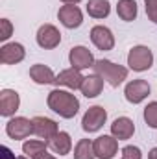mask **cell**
I'll return each instance as SVG.
<instances>
[{
    "label": "cell",
    "mask_w": 157,
    "mask_h": 159,
    "mask_svg": "<svg viewBox=\"0 0 157 159\" xmlns=\"http://www.w3.org/2000/svg\"><path fill=\"white\" fill-rule=\"evenodd\" d=\"M46 148H48V143H46V141H39V139H28V141L22 144L24 156L30 157V159H35L39 154H43Z\"/></svg>",
    "instance_id": "603a6c76"
},
{
    "label": "cell",
    "mask_w": 157,
    "mask_h": 159,
    "mask_svg": "<svg viewBox=\"0 0 157 159\" xmlns=\"http://www.w3.org/2000/svg\"><path fill=\"white\" fill-rule=\"evenodd\" d=\"M69 61L72 65V69H78V70H85V69H92L94 65V56L89 48L85 46H72L70 52H69Z\"/></svg>",
    "instance_id": "9c48e42d"
},
{
    "label": "cell",
    "mask_w": 157,
    "mask_h": 159,
    "mask_svg": "<svg viewBox=\"0 0 157 159\" xmlns=\"http://www.w3.org/2000/svg\"><path fill=\"white\" fill-rule=\"evenodd\" d=\"M144 6H146V15L148 19L157 24V0H144Z\"/></svg>",
    "instance_id": "4316f807"
},
{
    "label": "cell",
    "mask_w": 157,
    "mask_h": 159,
    "mask_svg": "<svg viewBox=\"0 0 157 159\" xmlns=\"http://www.w3.org/2000/svg\"><path fill=\"white\" fill-rule=\"evenodd\" d=\"M117 13H118V17H120L122 20H126V22L135 20V19H137V13H139L137 2H135V0H118Z\"/></svg>",
    "instance_id": "44dd1931"
},
{
    "label": "cell",
    "mask_w": 157,
    "mask_h": 159,
    "mask_svg": "<svg viewBox=\"0 0 157 159\" xmlns=\"http://www.w3.org/2000/svg\"><path fill=\"white\" fill-rule=\"evenodd\" d=\"M35 159H56V157H54L52 154H48V152L44 150V152H43V154H39V156H37Z\"/></svg>",
    "instance_id": "f1b7e54d"
},
{
    "label": "cell",
    "mask_w": 157,
    "mask_h": 159,
    "mask_svg": "<svg viewBox=\"0 0 157 159\" xmlns=\"http://www.w3.org/2000/svg\"><path fill=\"white\" fill-rule=\"evenodd\" d=\"M61 2H63V4H74V6H76V4L81 2V0H61Z\"/></svg>",
    "instance_id": "4dcf8cb0"
},
{
    "label": "cell",
    "mask_w": 157,
    "mask_h": 159,
    "mask_svg": "<svg viewBox=\"0 0 157 159\" xmlns=\"http://www.w3.org/2000/svg\"><path fill=\"white\" fill-rule=\"evenodd\" d=\"M11 34H13V24H11V20L9 19H2L0 20V41H6L11 37Z\"/></svg>",
    "instance_id": "484cf974"
},
{
    "label": "cell",
    "mask_w": 157,
    "mask_h": 159,
    "mask_svg": "<svg viewBox=\"0 0 157 159\" xmlns=\"http://www.w3.org/2000/svg\"><path fill=\"white\" fill-rule=\"evenodd\" d=\"M34 120V133L39 137V139H44V141H50L57 131H59V128H57V122L52 119H48V117H35Z\"/></svg>",
    "instance_id": "5bb4252c"
},
{
    "label": "cell",
    "mask_w": 157,
    "mask_h": 159,
    "mask_svg": "<svg viewBox=\"0 0 157 159\" xmlns=\"http://www.w3.org/2000/svg\"><path fill=\"white\" fill-rule=\"evenodd\" d=\"M26 57V50L20 43H6L0 48V63L4 65H17Z\"/></svg>",
    "instance_id": "7c38bea8"
},
{
    "label": "cell",
    "mask_w": 157,
    "mask_h": 159,
    "mask_svg": "<svg viewBox=\"0 0 157 159\" xmlns=\"http://www.w3.org/2000/svg\"><path fill=\"white\" fill-rule=\"evenodd\" d=\"M46 104L54 113H57L63 119H74L79 111V100L72 93L63 91V89L50 91L48 98H46Z\"/></svg>",
    "instance_id": "6da1fadb"
},
{
    "label": "cell",
    "mask_w": 157,
    "mask_h": 159,
    "mask_svg": "<svg viewBox=\"0 0 157 159\" xmlns=\"http://www.w3.org/2000/svg\"><path fill=\"white\" fill-rule=\"evenodd\" d=\"M94 141L79 139L74 146V159H94Z\"/></svg>",
    "instance_id": "7402d4cb"
},
{
    "label": "cell",
    "mask_w": 157,
    "mask_h": 159,
    "mask_svg": "<svg viewBox=\"0 0 157 159\" xmlns=\"http://www.w3.org/2000/svg\"><path fill=\"white\" fill-rule=\"evenodd\" d=\"M30 78L34 80L35 83L39 85H50V83H56V74L50 67L43 65V63H35L30 67Z\"/></svg>",
    "instance_id": "ac0fdd59"
},
{
    "label": "cell",
    "mask_w": 157,
    "mask_h": 159,
    "mask_svg": "<svg viewBox=\"0 0 157 159\" xmlns=\"http://www.w3.org/2000/svg\"><path fill=\"white\" fill-rule=\"evenodd\" d=\"M150 91H152V87L146 80H131L124 89V96L129 104H141L142 100L148 98Z\"/></svg>",
    "instance_id": "8992f818"
},
{
    "label": "cell",
    "mask_w": 157,
    "mask_h": 159,
    "mask_svg": "<svg viewBox=\"0 0 157 159\" xmlns=\"http://www.w3.org/2000/svg\"><path fill=\"white\" fill-rule=\"evenodd\" d=\"M6 133L13 141L28 139L34 133V120L26 119V117H13V119L7 120V124H6Z\"/></svg>",
    "instance_id": "277c9868"
},
{
    "label": "cell",
    "mask_w": 157,
    "mask_h": 159,
    "mask_svg": "<svg viewBox=\"0 0 157 159\" xmlns=\"http://www.w3.org/2000/svg\"><path fill=\"white\" fill-rule=\"evenodd\" d=\"M48 143V148L54 152V154H59V156H67V154H70V150H72V139H70V135L67 133V131H57L50 141H46Z\"/></svg>",
    "instance_id": "e0dca14e"
},
{
    "label": "cell",
    "mask_w": 157,
    "mask_h": 159,
    "mask_svg": "<svg viewBox=\"0 0 157 159\" xmlns=\"http://www.w3.org/2000/svg\"><path fill=\"white\" fill-rule=\"evenodd\" d=\"M135 133V124L133 120L128 119V117H118V119L113 120L111 124V135L118 139V141H128L131 139Z\"/></svg>",
    "instance_id": "9a60e30c"
},
{
    "label": "cell",
    "mask_w": 157,
    "mask_h": 159,
    "mask_svg": "<svg viewBox=\"0 0 157 159\" xmlns=\"http://www.w3.org/2000/svg\"><path fill=\"white\" fill-rule=\"evenodd\" d=\"M94 72L98 76H102L104 81H107L111 87H118L124 80H128V69L122 67V65H117L109 59H96L94 65H92Z\"/></svg>",
    "instance_id": "7a4b0ae2"
},
{
    "label": "cell",
    "mask_w": 157,
    "mask_h": 159,
    "mask_svg": "<svg viewBox=\"0 0 157 159\" xmlns=\"http://www.w3.org/2000/svg\"><path fill=\"white\" fill-rule=\"evenodd\" d=\"M144 122L152 129H157V102H150L144 107Z\"/></svg>",
    "instance_id": "cb8c5ba5"
},
{
    "label": "cell",
    "mask_w": 157,
    "mask_h": 159,
    "mask_svg": "<svg viewBox=\"0 0 157 159\" xmlns=\"http://www.w3.org/2000/svg\"><path fill=\"white\" fill-rule=\"evenodd\" d=\"M0 152H2V154H0V159H15L13 152H11L7 146H2V148H0Z\"/></svg>",
    "instance_id": "83f0119b"
},
{
    "label": "cell",
    "mask_w": 157,
    "mask_h": 159,
    "mask_svg": "<svg viewBox=\"0 0 157 159\" xmlns=\"http://www.w3.org/2000/svg\"><path fill=\"white\" fill-rule=\"evenodd\" d=\"M118 152V139L113 135H100L94 139V156L98 159H113Z\"/></svg>",
    "instance_id": "ba28073f"
},
{
    "label": "cell",
    "mask_w": 157,
    "mask_h": 159,
    "mask_svg": "<svg viewBox=\"0 0 157 159\" xmlns=\"http://www.w3.org/2000/svg\"><path fill=\"white\" fill-rule=\"evenodd\" d=\"M102 89H104V78L94 72V74L83 78V83H81V89H79V91H81L83 96H87V98H96V96L102 93Z\"/></svg>",
    "instance_id": "d6986e66"
},
{
    "label": "cell",
    "mask_w": 157,
    "mask_h": 159,
    "mask_svg": "<svg viewBox=\"0 0 157 159\" xmlns=\"http://www.w3.org/2000/svg\"><path fill=\"white\" fill-rule=\"evenodd\" d=\"M107 120V111L102 106H92L85 111L83 119H81V128L87 133H96Z\"/></svg>",
    "instance_id": "5b68a950"
},
{
    "label": "cell",
    "mask_w": 157,
    "mask_h": 159,
    "mask_svg": "<svg viewBox=\"0 0 157 159\" xmlns=\"http://www.w3.org/2000/svg\"><path fill=\"white\" fill-rule=\"evenodd\" d=\"M128 65L135 72L150 70L152 65H154V52L148 46H144V44H137L128 54Z\"/></svg>",
    "instance_id": "3957f363"
},
{
    "label": "cell",
    "mask_w": 157,
    "mask_h": 159,
    "mask_svg": "<svg viewBox=\"0 0 157 159\" xmlns=\"http://www.w3.org/2000/svg\"><path fill=\"white\" fill-rule=\"evenodd\" d=\"M83 78H85V76H81V72H79L78 69H72V67H70V69L61 70V72L56 76V85L69 87V89L76 91V89H81Z\"/></svg>",
    "instance_id": "2e32d148"
},
{
    "label": "cell",
    "mask_w": 157,
    "mask_h": 159,
    "mask_svg": "<svg viewBox=\"0 0 157 159\" xmlns=\"http://www.w3.org/2000/svg\"><path fill=\"white\" fill-rule=\"evenodd\" d=\"M91 41H92V44L98 48V50H113V46H115V35H113V32L107 28V26H102V24H98V26H92V30H91Z\"/></svg>",
    "instance_id": "8fae6325"
},
{
    "label": "cell",
    "mask_w": 157,
    "mask_h": 159,
    "mask_svg": "<svg viewBox=\"0 0 157 159\" xmlns=\"http://www.w3.org/2000/svg\"><path fill=\"white\" fill-rule=\"evenodd\" d=\"M120 159H142V152L139 146H133V144H128L122 148V154Z\"/></svg>",
    "instance_id": "d4e9b609"
},
{
    "label": "cell",
    "mask_w": 157,
    "mask_h": 159,
    "mask_svg": "<svg viewBox=\"0 0 157 159\" xmlns=\"http://www.w3.org/2000/svg\"><path fill=\"white\" fill-rule=\"evenodd\" d=\"M87 13L92 19H105L111 13V4L107 0H89L87 2Z\"/></svg>",
    "instance_id": "ffe728a7"
},
{
    "label": "cell",
    "mask_w": 157,
    "mask_h": 159,
    "mask_svg": "<svg viewBox=\"0 0 157 159\" xmlns=\"http://www.w3.org/2000/svg\"><path fill=\"white\" fill-rule=\"evenodd\" d=\"M17 159H30V157H26V156H22V157H17Z\"/></svg>",
    "instance_id": "1f68e13d"
},
{
    "label": "cell",
    "mask_w": 157,
    "mask_h": 159,
    "mask_svg": "<svg viewBox=\"0 0 157 159\" xmlns=\"http://www.w3.org/2000/svg\"><path fill=\"white\" fill-rule=\"evenodd\" d=\"M57 19H59V22H61L65 28L74 30V28H79V26H81V22H83V13H81V9H79L78 6H74V4H65V6L59 7Z\"/></svg>",
    "instance_id": "52a82bcc"
},
{
    "label": "cell",
    "mask_w": 157,
    "mask_h": 159,
    "mask_svg": "<svg viewBox=\"0 0 157 159\" xmlns=\"http://www.w3.org/2000/svg\"><path fill=\"white\" fill-rule=\"evenodd\" d=\"M35 39H37V44H39L41 48L52 50V48L59 46V43H61V34H59V30H57L54 24H43L39 30H37Z\"/></svg>",
    "instance_id": "30bf717a"
},
{
    "label": "cell",
    "mask_w": 157,
    "mask_h": 159,
    "mask_svg": "<svg viewBox=\"0 0 157 159\" xmlns=\"http://www.w3.org/2000/svg\"><path fill=\"white\" fill-rule=\"evenodd\" d=\"M148 159H157V146L150 150V154H148Z\"/></svg>",
    "instance_id": "f546056e"
},
{
    "label": "cell",
    "mask_w": 157,
    "mask_h": 159,
    "mask_svg": "<svg viewBox=\"0 0 157 159\" xmlns=\"http://www.w3.org/2000/svg\"><path fill=\"white\" fill-rule=\"evenodd\" d=\"M20 106V96L13 89H2L0 91V115L2 117H13L15 111Z\"/></svg>",
    "instance_id": "4fadbf2b"
}]
</instances>
